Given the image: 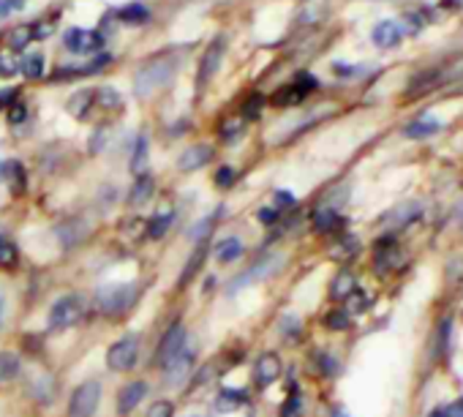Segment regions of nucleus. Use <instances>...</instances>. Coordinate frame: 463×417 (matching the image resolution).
Returning <instances> with one entry per match:
<instances>
[{"instance_id": "f257e3e1", "label": "nucleus", "mask_w": 463, "mask_h": 417, "mask_svg": "<svg viewBox=\"0 0 463 417\" xmlns=\"http://www.w3.org/2000/svg\"><path fill=\"white\" fill-rule=\"evenodd\" d=\"M177 69H180V61L177 58H153V61H147L134 74V96L147 99L156 90L166 88L175 80Z\"/></svg>"}, {"instance_id": "f03ea898", "label": "nucleus", "mask_w": 463, "mask_h": 417, "mask_svg": "<svg viewBox=\"0 0 463 417\" xmlns=\"http://www.w3.org/2000/svg\"><path fill=\"white\" fill-rule=\"evenodd\" d=\"M137 284L134 281H115V284H104L96 292V306L101 311V317L107 319H118L123 314H128L137 303Z\"/></svg>"}, {"instance_id": "7ed1b4c3", "label": "nucleus", "mask_w": 463, "mask_h": 417, "mask_svg": "<svg viewBox=\"0 0 463 417\" xmlns=\"http://www.w3.org/2000/svg\"><path fill=\"white\" fill-rule=\"evenodd\" d=\"M88 306H85V298L82 295H63L52 303L50 308V317H47V327L52 333H61V330H69V327H77L85 317Z\"/></svg>"}, {"instance_id": "20e7f679", "label": "nucleus", "mask_w": 463, "mask_h": 417, "mask_svg": "<svg viewBox=\"0 0 463 417\" xmlns=\"http://www.w3.org/2000/svg\"><path fill=\"white\" fill-rule=\"evenodd\" d=\"M139 341H142V338H139L137 333H131V336L115 341V344L107 349V368H109V371H118V374L131 371V368L139 363V346H142Z\"/></svg>"}, {"instance_id": "39448f33", "label": "nucleus", "mask_w": 463, "mask_h": 417, "mask_svg": "<svg viewBox=\"0 0 463 417\" xmlns=\"http://www.w3.org/2000/svg\"><path fill=\"white\" fill-rule=\"evenodd\" d=\"M226 36H215L210 44H207V50L202 52V58H199V69H196V85L199 88H207L213 80H215V74L221 71V63H223V55H226Z\"/></svg>"}, {"instance_id": "423d86ee", "label": "nucleus", "mask_w": 463, "mask_h": 417, "mask_svg": "<svg viewBox=\"0 0 463 417\" xmlns=\"http://www.w3.org/2000/svg\"><path fill=\"white\" fill-rule=\"evenodd\" d=\"M194 360H196L194 346L185 341V344H183V349H180L177 355H172V357L161 365L164 382H166L169 387H180V384L191 376V371H194Z\"/></svg>"}, {"instance_id": "0eeeda50", "label": "nucleus", "mask_w": 463, "mask_h": 417, "mask_svg": "<svg viewBox=\"0 0 463 417\" xmlns=\"http://www.w3.org/2000/svg\"><path fill=\"white\" fill-rule=\"evenodd\" d=\"M101 406V384L82 382L69 401V417H93Z\"/></svg>"}, {"instance_id": "6e6552de", "label": "nucleus", "mask_w": 463, "mask_h": 417, "mask_svg": "<svg viewBox=\"0 0 463 417\" xmlns=\"http://www.w3.org/2000/svg\"><path fill=\"white\" fill-rule=\"evenodd\" d=\"M319 88L314 74H298L289 85H284L281 90H276L273 96V107H298L308 93H314Z\"/></svg>"}, {"instance_id": "1a4fd4ad", "label": "nucleus", "mask_w": 463, "mask_h": 417, "mask_svg": "<svg viewBox=\"0 0 463 417\" xmlns=\"http://www.w3.org/2000/svg\"><path fill=\"white\" fill-rule=\"evenodd\" d=\"M284 374V365H281V357L276 352H262L254 363V384L260 390H268L270 384H276Z\"/></svg>"}, {"instance_id": "9d476101", "label": "nucleus", "mask_w": 463, "mask_h": 417, "mask_svg": "<svg viewBox=\"0 0 463 417\" xmlns=\"http://www.w3.org/2000/svg\"><path fill=\"white\" fill-rule=\"evenodd\" d=\"M188 338H185V327H183V322H175V325H169V330L161 336V341H158V346H156V355H153V365H164L172 355H177L180 349H183V344H185Z\"/></svg>"}, {"instance_id": "9b49d317", "label": "nucleus", "mask_w": 463, "mask_h": 417, "mask_svg": "<svg viewBox=\"0 0 463 417\" xmlns=\"http://www.w3.org/2000/svg\"><path fill=\"white\" fill-rule=\"evenodd\" d=\"M281 265H284V260H281V257H265V260H260L249 273L238 276L235 281L229 284V295H235L238 289H243V287H249V284H254V281H260V279H270V276H276V273L281 270Z\"/></svg>"}, {"instance_id": "f8f14e48", "label": "nucleus", "mask_w": 463, "mask_h": 417, "mask_svg": "<svg viewBox=\"0 0 463 417\" xmlns=\"http://www.w3.org/2000/svg\"><path fill=\"white\" fill-rule=\"evenodd\" d=\"M101 42H104V39H101L96 31H82V28H71V31H66V36H63L66 50H71V52H82V55L96 52V50L101 47Z\"/></svg>"}, {"instance_id": "ddd939ff", "label": "nucleus", "mask_w": 463, "mask_h": 417, "mask_svg": "<svg viewBox=\"0 0 463 417\" xmlns=\"http://www.w3.org/2000/svg\"><path fill=\"white\" fill-rule=\"evenodd\" d=\"M147 390H150V387H147V382H142V379L123 384L120 393H118V412H120V414H131V412L145 401Z\"/></svg>"}, {"instance_id": "4468645a", "label": "nucleus", "mask_w": 463, "mask_h": 417, "mask_svg": "<svg viewBox=\"0 0 463 417\" xmlns=\"http://www.w3.org/2000/svg\"><path fill=\"white\" fill-rule=\"evenodd\" d=\"M210 161H213V147H210V145H191V147H185V150L180 153L177 166H180L183 172H196V169L207 166Z\"/></svg>"}, {"instance_id": "2eb2a0df", "label": "nucleus", "mask_w": 463, "mask_h": 417, "mask_svg": "<svg viewBox=\"0 0 463 417\" xmlns=\"http://www.w3.org/2000/svg\"><path fill=\"white\" fill-rule=\"evenodd\" d=\"M371 39H373V44H376L379 50H390V47H398V44H401L403 28H401L395 20H384V23H379V25L373 28Z\"/></svg>"}, {"instance_id": "dca6fc26", "label": "nucleus", "mask_w": 463, "mask_h": 417, "mask_svg": "<svg viewBox=\"0 0 463 417\" xmlns=\"http://www.w3.org/2000/svg\"><path fill=\"white\" fill-rule=\"evenodd\" d=\"M246 401H249V393H246L243 387H221L218 395H215V409L229 414V412L241 409Z\"/></svg>"}, {"instance_id": "f3484780", "label": "nucleus", "mask_w": 463, "mask_h": 417, "mask_svg": "<svg viewBox=\"0 0 463 417\" xmlns=\"http://www.w3.org/2000/svg\"><path fill=\"white\" fill-rule=\"evenodd\" d=\"M221 216H223V207H215L213 213H207L204 219H199V222L188 230L191 243H210V235H213L215 224L221 222Z\"/></svg>"}, {"instance_id": "a211bd4d", "label": "nucleus", "mask_w": 463, "mask_h": 417, "mask_svg": "<svg viewBox=\"0 0 463 417\" xmlns=\"http://www.w3.org/2000/svg\"><path fill=\"white\" fill-rule=\"evenodd\" d=\"M207 251H210L207 243H196L194 254L188 257V262H185V268H183V273H180V287H188L194 279H199V273H202V268H204V260H207Z\"/></svg>"}, {"instance_id": "6ab92c4d", "label": "nucleus", "mask_w": 463, "mask_h": 417, "mask_svg": "<svg viewBox=\"0 0 463 417\" xmlns=\"http://www.w3.org/2000/svg\"><path fill=\"white\" fill-rule=\"evenodd\" d=\"M213 257L221 262V265H232L243 257V243L238 238H223L213 246Z\"/></svg>"}, {"instance_id": "aec40b11", "label": "nucleus", "mask_w": 463, "mask_h": 417, "mask_svg": "<svg viewBox=\"0 0 463 417\" xmlns=\"http://www.w3.org/2000/svg\"><path fill=\"white\" fill-rule=\"evenodd\" d=\"M439 128H441V123H439L436 118H430V115H420V118H414V120L403 128V134H406L409 139H425V137L436 134Z\"/></svg>"}, {"instance_id": "412c9836", "label": "nucleus", "mask_w": 463, "mask_h": 417, "mask_svg": "<svg viewBox=\"0 0 463 417\" xmlns=\"http://www.w3.org/2000/svg\"><path fill=\"white\" fill-rule=\"evenodd\" d=\"M23 371V357L14 355V352H0V384H9L20 376Z\"/></svg>"}, {"instance_id": "4be33fe9", "label": "nucleus", "mask_w": 463, "mask_h": 417, "mask_svg": "<svg viewBox=\"0 0 463 417\" xmlns=\"http://www.w3.org/2000/svg\"><path fill=\"white\" fill-rule=\"evenodd\" d=\"M172 222H175V211H161V213H156L150 222H147V230H145V235H147V241H161L166 232H169V227H172Z\"/></svg>"}, {"instance_id": "5701e85b", "label": "nucleus", "mask_w": 463, "mask_h": 417, "mask_svg": "<svg viewBox=\"0 0 463 417\" xmlns=\"http://www.w3.org/2000/svg\"><path fill=\"white\" fill-rule=\"evenodd\" d=\"M153 188H156V183H153V177L145 172V175H139L137 180H134V185H131V194H128V204L131 207H139V204H145L150 196H153Z\"/></svg>"}, {"instance_id": "b1692460", "label": "nucleus", "mask_w": 463, "mask_h": 417, "mask_svg": "<svg viewBox=\"0 0 463 417\" xmlns=\"http://www.w3.org/2000/svg\"><path fill=\"white\" fill-rule=\"evenodd\" d=\"M147 156H150V142H147L145 134H139L137 142H134V150H131V172L137 177L147 172Z\"/></svg>"}, {"instance_id": "393cba45", "label": "nucleus", "mask_w": 463, "mask_h": 417, "mask_svg": "<svg viewBox=\"0 0 463 417\" xmlns=\"http://www.w3.org/2000/svg\"><path fill=\"white\" fill-rule=\"evenodd\" d=\"M6 183L12 188V194L23 196L25 188H28V175H25V166L20 161H6Z\"/></svg>"}, {"instance_id": "a878e982", "label": "nucleus", "mask_w": 463, "mask_h": 417, "mask_svg": "<svg viewBox=\"0 0 463 417\" xmlns=\"http://www.w3.org/2000/svg\"><path fill=\"white\" fill-rule=\"evenodd\" d=\"M85 235H88V227H85L82 222H77V219H71V222H66L63 227H58V238H61V243H63L66 249H71V246H77L80 241H85Z\"/></svg>"}, {"instance_id": "bb28decb", "label": "nucleus", "mask_w": 463, "mask_h": 417, "mask_svg": "<svg viewBox=\"0 0 463 417\" xmlns=\"http://www.w3.org/2000/svg\"><path fill=\"white\" fill-rule=\"evenodd\" d=\"M20 265V249L12 238L0 235V270H14Z\"/></svg>"}, {"instance_id": "cd10ccee", "label": "nucleus", "mask_w": 463, "mask_h": 417, "mask_svg": "<svg viewBox=\"0 0 463 417\" xmlns=\"http://www.w3.org/2000/svg\"><path fill=\"white\" fill-rule=\"evenodd\" d=\"M69 112L77 118V120H85L88 118V112H90V107H93V90H77L71 99H69Z\"/></svg>"}, {"instance_id": "c85d7f7f", "label": "nucleus", "mask_w": 463, "mask_h": 417, "mask_svg": "<svg viewBox=\"0 0 463 417\" xmlns=\"http://www.w3.org/2000/svg\"><path fill=\"white\" fill-rule=\"evenodd\" d=\"M352 292H357V281H354V276L352 273H338L335 276V281H333V287H330V295H333V300H346Z\"/></svg>"}, {"instance_id": "c756f323", "label": "nucleus", "mask_w": 463, "mask_h": 417, "mask_svg": "<svg viewBox=\"0 0 463 417\" xmlns=\"http://www.w3.org/2000/svg\"><path fill=\"white\" fill-rule=\"evenodd\" d=\"M314 227L319 232H335L341 227V216L335 211H330V207H322V211L314 213Z\"/></svg>"}, {"instance_id": "7c9ffc66", "label": "nucleus", "mask_w": 463, "mask_h": 417, "mask_svg": "<svg viewBox=\"0 0 463 417\" xmlns=\"http://www.w3.org/2000/svg\"><path fill=\"white\" fill-rule=\"evenodd\" d=\"M118 20L126 23V25H145L150 20V12L142 4H131V6H126V9L118 12Z\"/></svg>"}, {"instance_id": "2f4dec72", "label": "nucleus", "mask_w": 463, "mask_h": 417, "mask_svg": "<svg viewBox=\"0 0 463 417\" xmlns=\"http://www.w3.org/2000/svg\"><path fill=\"white\" fill-rule=\"evenodd\" d=\"M33 39V25H17L12 33H9V47L12 50H25Z\"/></svg>"}, {"instance_id": "473e14b6", "label": "nucleus", "mask_w": 463, "mask_h": 417, "mask_svg": "<svg viewBox=\"0 0 463 417\" xmlns=\"http://www.w3.org/2000/svg\"><path fill=\"white\" fill-rule=\"evenodd\" d=\"M20 71L28 77V80H42V74H44V58L42 55H25L23 58V63H20Z\"/></svg>"}, {"instance_id": "72a5a7b5", "label": "nucleus", "mask_w": 463, "mask_h": 417, "mask_svg": "<svg viewBox=\"0 0 463 417\" xmlns=\"http://www.w3.org/2000/svg\"><path fill=\"white\" fill-rule=\"evenodd\" d=\"M265 96L262 93H251L249 99H246V104H243V118L246 120H257L260 115H262V109H265Z\"/></svg>"}, {"instance_id": "f704fd0d", "label": "nucleus", "mask_w": 463, "mask_h": 417, "mask_svg": "<svg viewBox=\"0 0 463 417\" xmlns=\"http://www.w3.org/2000/svg\"><path fill=\"white\" fill-rule=\"evenodd\" d=\"M93 101H99V107H104V109H115V107H120V93L112 88H99L93 93Z\"/></svg>"}, {"instance_id": "c9c22d12", "label": "nucleus", "mask_w": 463, "mask_h": 417, "mask_svg": "<svg viewBox=\"0 0 463 417\" xmlns=\"http://www.w3.org/2000/svg\"><path fill=\"white\" fill-rule=\"evenodd\" d=\"M243 131H246V123H243V120H226V123H221V128H218V134H221L223 142H235Z\"/></svg>"}, {"instance_id": "e433bc0d", "label": "nucleus", "mask_w": 463, "mask_h": 417, "mask_svg": "<svg viewBox=\"0 0 463 417\" xmlns=\"http://www.w3.org/2000/svg\"><path fill=\"white\" fill-rule=\"evenodd\" d=\"M300 406H303L300 393H298V387L292 384L289 398H287V401H284V406H281V417H298V414H300Z\"/></svg>"}, {"instance_id": "4c0bfd02", "label": "nucleus", "mask_w": 463, "mask_h": 417, "mask_svg": "<svg viewBox=\"0 0 463 417\" xmlns=\"http://www.w3.org/2000/svg\"><path fill=\"white\" fill-rule=\"evenodd\" d=\"M349 325H352V317L346 311H330L325 317V327H330V330H346Z\"/></svg>"}, {"instance_id": "58836bf2", "label": "nucleus", "mask_w": 463, "mask_h": 417, "mask_svg": "<svg viewBox=\"0 0 463 417\" xmlns=\"http://www.w3.org/2000/svg\"><path fill=\"white\" fill-rule=\"evenodd\" d=\"M25 120H28V104L17 99V101L9 107V123H12V126H20V123H25Z\"/></svg>"}, {"instance_id": "ea45409f", "label": "nucleus", "mask_w": 463, "mask_h": 417, "mask_svg": "<svg viewBox=\"0 0 463 417\" xmlns=\"http://www.w3.org/2000/svg\"><path fill=\"white\" fill-rule=\"evenodd\" d=\"M145 417H175V403L172 401H156V403H150Z\"/></svg>"}, {"instance_id": "a19ab883", "label": "nucleus", "mask_w": 463, "mask_h": 417, "mask_svg": "<svg viewBox=\"0 0 463 417\" xmlns=\"http://www.w3.org/2000/svg\"><path fill=\"white\" fill-rule=\"evenodd\" d=\"M430 417H463V398H460V401H455V403H449V406L436 409Z\"/></svg>"}, {"instance_id": "79ce46f5", "label": "nucleus", "mask_w": 463, "mask_h": 417, "mask_svg": "<svg viewBox=\"0 0 463 417\" xmlns=\"http://www.w3.org/2000/svg\"><path fill=\"white\" fill-rule=\"evenodd\" d=\"M232 183H235V169H232V166H221L215 172V185L218 188H229Z\"/></svg>"}, {"instance_id": "37998d69", "label": "nucleus", "mask_w": 463, "mask_h": 417, "mask_svg": "<svg viewBox=\"0 0 463 417\" xmlns=\"http://www.w3.org/2000/svg\"><path fill=\"white\" fill-rule=\"evenodd\" d=\"M279 211H276V207H260V211H257V219H260V224H276L279 222Z\"/></svg>"}, {"instance_id": "c03bdc74", "label": "nucleus", "mask_w": 463, "mask_h": 417, "mask_svg": "<svg viewBox=\"0 0 463 417\" xmlns=\"http://www.w3.org/2000/svg\"><path fill=\"white\" fill-rule=\"evenodd\" d=\"M281 333H284V336H289V338H295V336L300 333V319H295V317H284V319H281Z\"/></svg>"}, {"instance_id": "a18cd8bd", "label": "nucleus", "mask_w": 463, "mask_h": 417, "mask_svg": "<svg viewBox=\"0 0 463 417\" xmlns=\"http://www.w3.org/2000/svg\"><path fill=\"white\" fill-rule=\"evenodd\" d=\"M17 96H20L17 88H0V109H4V107H12V104L17 101Z\"/></svg>"}, {"instance_id": "49530a36", "label": "nucleus", "mask_w": 463, "mask_h": 417, "mask_svg": "<svg viewBox=\"0 0 463 417\" xmlns=\"http://www.w3.org/2000/svg\"><path fill=\"white\" fill-rule=\"evenodd\" d=\"M107 134H109V128L107 126H101L96 134H93V139H90V150L93 153H99V150H104V142H107Z\"/></svg>"}, {"instance_id": "de8ad7c7", "label": "nucleus", "mask_w": 463, "mask_h": 417, "mask_svg": "<svg viewBox=\"0 0 463 417\" xmlns=\"http://www.w3.org/2000/svg\"><path fill=\"white\" fill-rule=\"evenodd\" d=\"M319 363H322V371H325V374H335V371H338V360L330 357V355H325V352L319 355Z\"/></svg>"}, {"instance_id": "09e8293b", "label": "nucleus", "mask_w": 463, "mask_h": 417, "mask_svg": "<svg viewBox=\"0 0 463 417\" xmlns=\"http://www.w3.org/2000/svg\"><path fill=\"white\" fill-rule=\"evenodd\" d=\"M276 202H279L281 207H292V204H295V194H289L287 188H279V191H276Z\"/></svg>"}, {"instance_id": "8fccbe9b", "label": "nucleus", "mask_w": 463, "mask_h": 417, "mask_svg": "<svg viewBox=\"0 0 463 417\" xmlns=\"http://www.w3.org/2000/svg\"><path fill=\"white\" fill-rule=\"evenodd\" d=\"M17 69H20V66H14L12 58H0V74H4V77H12Z\"/></svg>"}, {"instance_id": "3c124183", "label": "nucleus", "mask_w": 463, "mask_h": 417, "mask_svg": "<svg viewBox=\"0 0 463 417\" xmlns=\"http://www.w3.org/2000/svg\"><path fill=\"white\" fill-rule=\"evenodd\" d=\"M14 9V4H12V0H0V20H4L9 12Z\"/></svg>"}, {"instance_id": "603ef678", "label": "nucleus", "mask_w": 463, "mask_h": 417, "mask_svg": "<svg viewBox=\"0 0 463 417\" xmlns=\"http://www.w3.org/2000/svg\"><path fill=\"white\" fill-rule=\"evenodd\" d=\"M330 417H349V414H346V412H344L341 406H335V409L330 412Z\"/></svg>"}, {"instance_id": "864d4df0", "label": "nucleus", "mask_w": 463, "mask_h": 417, "mask_svg": "<svg viewBox=\"0 0 463 417\" xmlns=\"http://www.w3.org/2000/svg\"><path fill=\"white\" fill-rule=\"evenodd\" d=\"M4 180H6V164L0 161V183H4Z\"/></svg>"}, {"instance_id": "5fc2aeb1", "label": "nucleus", "mask_w": 463, "mask_h": 417, "mask_svg": "<svg viewBox=\"0 0 463 417\" xmlns=\"http://www.w3.org/2000/svg\"><path fill=\"white\" fill-rule=\"evenodd\" d=\"M185 417H207V414H202V412H191V414H185Z\"/></svg>"}, {"instance_id": "6e6d98bb", "label": "nucleus", "mask_w": 463, "mask_h": 417, "mask_svg": "<svg viewBox=\"0 0 463 417\" xmlns=\"http://www.w3.org/2000/svg\"><path fill=\"white\" fill-rule=\"evenodd\" d=\"M0 317H4V298H0Z\"/></svg>"}]
</instances>
